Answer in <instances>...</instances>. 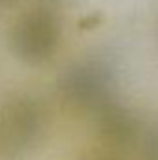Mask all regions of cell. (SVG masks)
<instances>
[{
  "label": "cell",
  "mask_w": 158,
  "mask_h": 160,
  "mask_svg": "<svg viewBox=\"0 0 158 160\" xmlns=\"http://www.w3.org/2000/svg\"><path fill=\"white\" fill-rule=\"evenodd\" d=\"M47 110L34 93H15L0 104V160H22L41 142Z\"/></svg>",
  "instance_id": "cell-1"
},
{
  "label": "cell",
  "mask_w": 158,
  "mask_h": 160,
  "mask_svg": "<svg viewBox=\"0 0 158 160\" xmlns=\"http://www.w3.org/2000/svg\"><path fill=\"white\" fill-rule=\"evenodd\" d=\"M62 41V22L56 11L41 4L21 13L11 30H9V47L11 52L24 63L39 65L48 62Z\"/></svg>",
  "instance_id": "cell-2"
},
{
  "label": "cell",
  "mask_w": 158,
  "mask_h": 160,
  "mask_svg": "<svg viewBox=\"0 0 158 160\" xmlns=\"http://www.w3.org/2000/svg\"><path fill=\"white\" fill-rule=\"evenodd\" d=\"M116 71L108 60L86 56L65 67L58 78V89L69 106L93 112L112 97Z\"/></svg>",
  "instance_id": "cell-3"
},
{
  "label": "cell",
  "mask_w": 158,
  "mask_h": 160,
  "mask_svg": "<svg viewBox=\"0 0 158 160\" xmlns=\"http://www.w3.org/2000/svg\"><path fill=\"white\" fill-rule=\"evenodd\" d=\"M93 116L99 136L114 147H126L140 136L138 116L128 106L117 102L112 97L104 101L99 108H95Z\"/></svg>",
  "instance_id": "cell-4"
},
{
  "label": "cell",
  "mask_w": 158,
  "mask_h": 160,
  "mask_svg": "<svg viewBox=\"0 0 158 160\" xmlns=\"http://www.w3.org/2000/svg\"><path fill=\"white\" fill-rule=\"evenodd\" d=\"M141 153L145 160H158V123L149 128V132L143 136Z\"/></svg>",
  "instance_id": "cell-5"
},
{
  "label": "cell",
  "mask_w": 158,
  "mask_h": 160,
  "mask_svg": "<svg viewBox=\"0 0 158 160\" xmlns=\"http://www.w3.org/2000/svg\"><path fill=\"white\" fill-rule=\"evenodd\" d=\"M43 4H47V6H54V4H58V2H63V0H41Z\"/></svg>",
  "instance_id": "cell-6"
},
{
  "label": "cell",
  "mask_w": 158,
  "mask_h": 160,
  "mask_svg": "<svg viewBox=\"0 0 158 160\" xmlns=\"http://www.w3.org/2000/svg\"><path fill=\"white\" fill-rule=\"evenodd\" d=\"M89 160H117V158H104V157H99V158H89Z\"/></svg>",
  "instance_id": "cell-7"
},
{
  "label": "cell",
  "mask_w": 158,
  "mask_h": 160,
  "mask_svg": "<svg viewBox=\"0 0 158 160\" xmlns=\"http://www.w3.org/2000/svg\"><path fill=\"white\" fill-rule=\"evenodd\" d=\"M9 2H13V0H0V6H4V4H9Z\"/></svg>",
  "instance_id": "cell-8"
}]
</instances>
